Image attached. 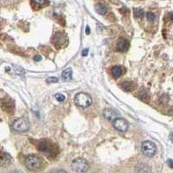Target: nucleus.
I'll return each mask as SVG.
<instances>
[{
	"label": "nucleus",
	"instance_id": "5701e85b",
	"mask_svg": "<svg viewBox=\"0 0 173 173\" xmlns=\"http://www.w3.org/2000/svg\"><path fill=\"white\" fill-rule=\"evenodd\" d=\"M89 33H90V28H89V26H86V34L89 35Z\"/></svg>",
	"mask_w": 173,
	"mask_h": 173
},
{
	"label": "nucleus",
	"instance_id": "2eb2a0df",
	"mask_svg": "<svg viewBox=\"0 0 173 173\" xmlns=\"http://www.w3.org/2000/svg\"><path fill=\"white\" fill-rule=\"evenodd\" d=\"M121 87L126 91H131L132 88V83L130 81H124L121 84Z\"/></svg>",
	"mask_w": 173,
	"mask_h": 173
},
{
	"label": "nucleus",
	"instance_id": "9b49d317",
	"mask_svg": "<svg viewBox=\"0 0 173 173\" xmlns=\"http://www.w3.org/2000/svg\"><path fill=\"white\" fill-rule=\"evenodd\" d=\"M95 10H96L97 13L100 14V15H105L107 11V8L106 7V5H104L103 4H101V3L96 4Z\"/></svg>",
	"mask_w": 173,
	"mask_h": 173
},
{
	"label": "nucleus",
	"instance_id": "4be33fe9",
	"mask_svg": "<svg viewBox=\"0 0 173 173\" xmlns=\"http://www.w3.org/2000/svg\"><path fill=\"white\" fill-rule=\"evenodd\" d=\"M167 164H169L170 167L173 168V160H172V159H168V160H167Z\"/></svg>",
	"mask_w": 173,
	"mask_h": 173
},
{
	"label": "nucleus",
	"instance_id": "6e6552de",
	"mask_svg": "<svg viewBox=\"0 0 173 173\" xmlns=\"http://www.w3.org/2000/svg\"><path fill=\"white\" fill-rule=\"evenodd\" d=\"M104 116L106 119H107L108 121H113L116 118H118V113L115 112L114 110H112L111 108H106L104 110L103 112Z\"/></svg>",
	"mask_w": 173,
	"mask_h": 173
},
{
	"label": "nucleus",
	"instance_id": "39448f33",
	"mask_svg": "<svg viewBox=\"0 0 173 173\" xmlns=\"http://www.w3.org/2000/svg\"><path fill=\"white\" fill-rule=\"evenodd\" d=\"M141 150L145 155L149 157H152L156 154L157 147L153 142H152L150 140H146L141 144Z\"/></svg>",
	"mask_w": 173,
	"mask_h": 173
},
{
	"label": "nucleus",
	"instance_id": "dca6fc26",
	"mask_svg": "<svg viewBox=\"0 0 173 173\" xmlns=\"http://www.w3.org/2000/svg\"><path fill=\"white\" fill-rule=\"evenodd\" d=\"M34 2L35 4H36L37 5H40V6H43V5H45L48 1L47 0H32Z\"/></svg>",
	"mask_w": 173,
	"mask_h": 173
},
{
	"label": "nucleus",
	"instance_id": "f03ea898",
	"mask_svg": "<svg viewBox=\"0 0 173 173\" xmlns=\"http://www.w3.org/2000/svg\"><path fill=\"white\" fill-rule=\"evenodd\" d=\"M92 98L86 93H79L75 96V103L81 107H88L92 104Z\"/></svg>",
	"mask_w": 173,
	"mask_h": 173
},
{
	"label": "nucleus",
	"instance_id": "a211bd4d",
	"mask_svg": "<svg viewBox=\"0 0 173 173\" xmlns=\"http://www.w3.org/2000/svg\"><path fill=\"white\" fill-rule=\"evenodd\" d=\"M146 17L147 19L149 20V21H154L156 19V15L154 13H152V12H148L146 14Z\"/></svg>",
	"mask_w": 173,
	"mask_h": 173
},
{
	"label": "nucleus",
	"instance_id": "f3484780",
	"mask_svg": "<svg viewBox=\"0 0 173 173\" xmlns=\"http://www.w3.org/2000/svg\"><path fill=\"white\" fill-rule=\"evenodd\" d=\"M55 97V99H56L58 101H60V102L65 101V95H62V94H56Z\"/></svg>",
	"mask_w": 173,
	"mask_h": 173
},
{
	"label": "nucleus",
	"instance_id": "f257e3e1",
	"mask_svg": "<svg viewBox=\"0 0 173 173\" xmlns=\"http://www.w3.org/2000/svg\"><path fill=\"white\" fill-rule=\"evenodd\" d=\"M71 168L75 172H85L88 170L89 164L86 159L78 157L72 161L71 163Z\"/></svg>",
	"mask_w": 173,
	"mask_h": 173
},
{
	"label": "nucleus",
	"instance_id": "412c9836",
	"mask_svg": "<svg viewBox=\"0 0 173 173\" xmlns=\"http://www.w3.org/2000/svg\"><path fill=\"white\" fill-rule=\"evenodd\" d=\"M35 61H39L42 60V56L41 55H35L34 57Z\"/></svg>",
	"mask_w": 173,
	"mask_h": 173
},
{
	"label": "nucleus",
	"instance_id": "393cba45",
	"mask_svg": "<svg viewBox=\"0 0 173 173\" xmlns=\"http://www.w3.org/2000/svg\"><path fill=\"white\" fill-rule=\"evenodd\" d=\"M170 138H171V140H172V141L173 142V134H172V135H171V137H170Z\"/></svg>",
	"mask_w": 173,
	"mask_h": 173
},
{
	"label": "nucleus",
	"instance_id": "f8f14e48",
	"mask_svg": "<svg viewBox=\"0 0 173 173\" xmlns=\"http://www.w3.org/2000/svg\"><path fill=\"white\" fill-rule=\"evenodd\" d=\"M61 79L63 81H69L72 79V69L69 68L62 71L61 73Z\"/></svg>",
	"mask_w": 173,
	"mask_h": 173
},
{
	"label": "nucleus",
	"instance_id": "9d476101",
	"mask_svg": "<svg viewBox=\"0 0 173 173\" xmlns=\"http://www.w3.org/2000/svg\"><path fill=\"white\" fill-rule=\"evenodd\" d=\"M11 162V157L10 154L2 152L1 153V159H0V164L2 166H5Z\"/></svg>",
	"mask_w": 173,
	"mask_h": 173
},
{
	"label": "nucleus",
	"instance_id": "423d86ee",
	"mask_svg": "<svg viewBox=\"0 0 173 173\" xmlns=\"http://www.w3.org/2000/svg\"><path fill=\"white\" fill-rule=\"evenodd\" d=\"M112 126H114L115 129L118 130L119 132H126L129 127L128 122L122 118H116L114 121H112Z\"/></svg>",
	"mask_w": 173,
	"mask_h": 173
},
{
	"label": "nucleus",
	"instance_id": "20e7f679",
	"mask_svg": "<svg viewBox=\"0 0 173 173\" xmlns=\"http://www.w3.org/2000/svg\"><path fill=\"white\" fill-rule=\"evenodd\" d=\"M26 167L30 170H36L39 169L42 165V160L39 157L35 155H29L24 161Z\"/></svg>",
	"mask_w": 173,
	"mask_h": 173
},
{
	"label": "nucleus",
	"instance_id": "7ed1b4c3",
	"mask_svg": "<svg viewBox=\"0 0 173 173\" xmlns=\"http://www.w3.org/2000/svg\"><path fill=\"white\" fill-rule=\"evenodd\" d=\"M12 129L18 132H25L30 129V123L24 118H18L12 123Z\"/></svg>",
	"mask_w": 173,
	"mask_h": 173
},
{
	"label": "nucleus",
	"instance_id": "4468645a",
	"mask_svg": "<svg viewBox=\"0 0 173 173\" xmlns=\"http://www.w3.org/2000/svg\"><path fill=\"white\" fill-rule=\"evenodd\" d=\"M133 14L136 18H141L145 16V11L140 8H134L133 9Z\"/></svg>",
	"mask_w": 173,
	"mask_h": 173
},
{
	"label": "nucleus",
	"instance_id": "0eeeda50",
	"mask_svg": "<svg viewBox=\"0 0 173 173\" xmlns=\"http://www.w3.org/2000/svg\"><path fill=\"white\" fill-rule=\"evenodd\" d=\"M129 47L130 43L126 39H121L117 44V50L120 52H126L128 50Z\"/></svg>",
	"mask_w": 173,
	"mask_h": 173
},
{
	"label": "nucleus",
	"instance_id": "aec40b11",
	"mask_svg": "<svg viewBox=\"0 0 173 173\" xmlns=\"http://www.w3.org/2000/svg\"><path fill=\"white\" fill-rule=\"evenodd\" d=\"M87 54H88V49H85V50H83L82 52H81L82 56H86V55H87Z\"/></svg>",
	"mask_w": 173,
	"mask_h": 173
},
{
	"label": "nucleus",
	"instance_id": "1a4fd4ad",
	"mask_svg": "<svg viewBox=\"0 0 173 173\" xmlns=\"http://www.w3.org/2000/svg\"><path fill=\"white\" fill-rule=\"evenodd\" d=\"M63 38H64V35L61 33H60V32L55 33L54 37H53V44L55 47L60 48L61 46L62 45V43H63Z\"/></svg>",
	"mask_w": 173,
	"mask_h": 173
},
{
	"label": "nucleus",
	"instance_id": "ddd939ff",
	"mask_svg": "<svg viewBox=\"0 0 173 173\" xmlns=\"http://www.w3.org/2000/svg\"><path fill=\"white\" fill-rule=\"evenodd\" d=\"M123 71L120 66H114L112 69V75L114 78H119L122 75Z\"/></svg>",
	"mask_w": 173,
	"mask_h": 173
},
{
	"label": "nucleus",
	"instance_id": "6ab92c4d",
	"mask_svg": "<svg viewBox=\"0 0 173 173\" xmlns=\"http://www.w3.org/2000/svg\"><path fill=\"white\" fill-rule=\"evenodd\" d=\"M46 81H47L48 83H55V82L58 81V79L56 77H50L46 80Z\"/></svg>",
	"mask_w": 173,
	"mask_h": 173
},
{
	"label": "nucleus",
	"instance_id": "b1692460",
	"mask_svg": "<svg viewBox=\"0 0 173 173\" xmlns=\"http://www.w3.org/2000/svg\"><path fill=\"white\" fill-rule=\"evenodd\" d=\"M171 20H172V22H173V14L171 15Z\"/></svg>",
	"mask_w": 173,
	"mask_h": 173
}]
</instances>
